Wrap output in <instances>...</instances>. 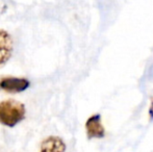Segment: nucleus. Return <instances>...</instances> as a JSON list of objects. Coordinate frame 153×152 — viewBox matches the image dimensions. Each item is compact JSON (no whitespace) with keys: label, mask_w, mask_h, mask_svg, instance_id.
I'll return each mask as SVG.
<instances>
[{"label":"nucleus","mask_w":153,"mask_h":152,"mask_svg":"<svg viewBox=\"0 0 153 152\" xmlns=\"http://www.w3.org/2000/svg\"><path fill=\"white\" fill-rule=\"evenodd\" d=\"M87 134L89 139H101L104 136V127L101 122L100 115H93L85 123Z\"/></svg>","instance_id":"20e7f679"},{"label":"nucleus","mask_w":153,"mask_h":152,"mask_svg":"<svg viewBox=\"0 0 153 152\" xmlns=\"http://www.w3.org/2000/svg\"><path fill=\"white\" fill-rule=\"evenodd\" d=\"M30 85L27 79L18 77H5L0 80V89L7 93H21Z\"/></svg>","instance_id":"7ed1b4c3"},{"label":"nucleus","mask_w":153,"mask_h":152,"mask_svg":"<svg viewBox=\"0 0 153 152\" xmlns=\"http://www.w3.org/2000/svg\"><path fill=\"white\" fill-rule=\"evenodd\" d=\"M14 41L10 33L4 29H0V68H2L13 54Z\"/></svg>","instance_id":"f03ea898"},{"label":"nucleus","mask_w":153,"mask_h":152,"mask_svg":"<svg viewBox=\"0 0 153 152\" xmlns=\"http://www.w3.org/2000/svg\"><path fill=\"white\" fill-rule=\"evenodd\" d=\"M149 114H150V117L153 118V101L151 103V106H150V110H149Z\"/></svg>","instance_id":"423d86ee"},{"label":"nucleus","mask_w":153,"mask_h":152,"mask_svg":"<svg viewBox=\"0 0 153 152\" xmlns=\"http://www.w3.org/2000/svg\"><path fill=\"white\" fill-rule=\"evenodd\" d=\"M66 144L59 136H51L46 138L41 144V152H65Z\"/></svg>","instance_id":"39448f33"},{"label":"nucleus","mask_w":153,"mask_h":152,"mask_svg":"<svg viewBox=\"0 0 153 152\" xmlns=\"http://www.w3.org/2000/svg\"><path fill=\"white\" fill-rule=\"evenodd\" d=\"M25 105L14 99L0 101V123L7 127H14L25 118Z\"/></svg>","instance_id":"f257e3e1"}]
</instances>
